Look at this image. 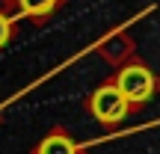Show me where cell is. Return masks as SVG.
Returning <instances> with one entry per match:
<instances>
[{
	"label": "cell",
	"mask_w": 160,
	"mask_h": 154,
	"mask_svg": "<svg viewBox=\"0 0 160 154\" xmlns=\"http://www.w3.org/2000/svg\"><path fill=\"white\" fill-rule=\"evenodd\" d=\"M110 80H113L116 89L125 95L131 113L142 110L145 104H151L160 95V74L151 68L148 62H142L139 57H133V59H128L125 65H119Z\"/></svg>",
	"instance_id": "cell-1"
},
{
	"label": "cell",
	"mask_w": 160,
	"mask_h": 154,
	"mask_svg": "<svg viewBox=\"0 0 160 154\" xmlns=\"http://www.w3.org/2000/svg\"><path fill=\"white\" fill-rule=\"evenodd\" d=\"M86 110H89V116L104 127H119L122 122L131 116V107H128L125 95L116 89L113 80H104L101 86H95V89L89 92Z\"/></svg>",
	"instance_id": "cell-2"
},
{
	"label": "cell",
	"mask_w": 160,
	"mask_h": 154,
	"mask_svg": "<svg viewBox=\"0 0 160 154\" xmlns=\"http://www.w3.org/2000/svg\"><path fill=\"white\" fill-rule=\"evenodd\" d=\"M151 9H154V6H145V9L139 12L137 18H131V21L119 24L116 30H110V33L104 36V39L98 42V45L92 47V51H95V53H98V57H101L107 65H113V68H119V65H125L128 59H133V57H137V42H133L131 36H128V27H131L133 21H139L142 15H148Z\"/></svg>",
	"instance_id": "cell-3"
},
{
	"label": "cell",
	"mask_w": 160,
	"mask_h": 154,
	"mask_svg": "<svg viewBox=\"0 0 160 154\" xmlns=\"http://www.w3.org/2000/svg\"><path fill=\"white\" fill-rule=\"evenodd\" d=\"M116 137H122V133H110V137L92 139V142H77V139L71 137L65 127H51V131H48L45 137L36 142V148L30 151V154H86V148H92V145H101V142L116 139Z\"/></svg>",
	"instance_id": "cell-4"
},
{
	"label": "cell",
	"mask_w": 160,
	"mask_h": 154,
	"mask_svg": "<svg viewBox=\"0 0 160 154\" xmlns=\"http://www.w3.org/2000/svg\"><path fill=\"white\" fill-rule=\"evenodd\" d=\"M65 0H9V15L12 21H30L33 27H45Z\"/></svg>",
	"instance_id": "cell-5"
},
{
	"label": "cell",
	"mask_w": 160,
	"mask_h": 154,
	"mask_svg": "<svg viewBox=\"0 0 160 154\" xmlns=\"http://www.w3.org/2000/svg\"><path fill=\"white\" fill-rule=\"evenodd\" d=\"M12 39H15V21H12L9 12H0V51H3Z\"/></svg>",
	"instance_id": "cell-6"
},
{
	"label": "cell",
	"mask_w": 160,
	"mask_h": 154,
	"mask_svg": "<svg viewBox=\"0 0 160 154\" xmlns=\"http://www.w3.org/2000/svg\"><path fill=\"white\" fill-rule=\"evenodd\" d=\"M0 12H9V0H0Z\"/></svg>",
	"instance_id": "cell-7"
},
{
	"label": "cell",
	"mask_w": 160,
	"mask_h": 154,
	"mask_svg": "<svg viewBox=\"0 0 160 154\" xmlns=\"http://www.w3.org/2000/svg\"><path fill=\"white\" fill-rule=\"evenodd\" d=\"M0 116H3V110H0Z\"/></svg>",
	"instance_id": "cell-8"
}]
</instances>
